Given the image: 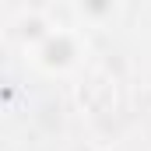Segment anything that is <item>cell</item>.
Returning a JSON list of instances; mask_svg holds the SVG:
<instances>
[{
	"mask_svg": "<svg viewBox=\"0 0 151 151\" xmlns=\"http://www.w3.org/2000/svg\"><path fill=\"white\" fill-rule=\"evenodd\" d=\"M88 53L91 49H88L84 28L81 25H60L56 21V28L42 39V42H35L25 53V60L42 77H70V74H77L88 63Z\"/></svg>",
	"mask_w": 151,
	"mask_h": 151,
	"instance_id": "6da1fadb",
	"label": "cell"
},
{
	"mask_svg": "<svg viewBox=\"0 0 151 151\" xmlns=\"http://www.w3.org/2000/svg\"><path fill=\"white\" fill-rule=\"evenodd\" d=\"M53 28H56V21H53L46 11L28 7V11H21L18 18H11V21H7V42H11V46H18V53L25 56V53H28L35 42H42Z\"/></svg>",
	"mask_w": 151,
	"mask_h": 151,
	"instance_id": "7a4b0ae2",
	"label": "cell"
},
{
	"mask_svg": "<svg viewBox=\"0 0 151 151\" xmlns=\"http://www.w3.org/2000/svg\"><path fill=\"white\" fill-rule=\"evenodd\" d=\"M70 11L84 32H102L119 21L123 0H70Z\"/></svg>",
	"mask_w": 151,
	"mask_h": 151,
	"instance_id": "3957f363",
	"label": "cell"
}]
</instances>
